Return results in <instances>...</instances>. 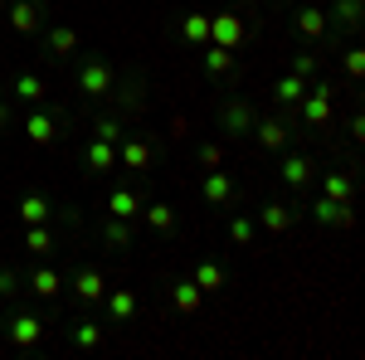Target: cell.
Returning a JSON list of instances; mask_svg holds the SVG:
<instances>
[{
  "instance_id": "35",
  "label": "cell",
  "mask_w": 365,
  "mask_h": 360,
  "mask_svg": "<svg viewBox=\"0 0 365 360\" xmlns=\"http://www.w3.org/2000/svg\"><path fill=\"white\" fill-rule=\"evenodd\" d=\"M122 108L132 112V117L146 112V78H127V83H122Z\"/></svg>"
},
{
  "instance_id": "26",
  "label": "cell",
  "mask_w": 365,
  "mask_h": 360,
  "mask_svg": "<svg viewBox=\"0 0 365 360\" xmlns=\"http://www.w3.org/2000/svg\"><path fill=\"white\" fill-rule=\"evenodd\" d=\"M239 68V58H234V49H220V44H205V73L210 78H229Z\"/></svg>"
},
{
  "instance_id": "40",
  "label": "cell",
  "mask_w": 365,
  "mask_h": 360,
  "mask_svg": "<svg viewBox=\"0 0 365 360\" xmlns=\"http://www.w3.org/2000/svg\"><path fill=\"white\" fill-rule=\"evenodd\" d=\"M20 287H25V282H20V273H15V268H0V297H15Z\"/></svg>"
},
{
  "instance_id": "9",
  "label": "cell",
  "mask_w": 365,
  "mask_h": 360,
  "mask_svg": "<svg viewBox=\"0 0 365 360\" xmlns=\"http://www.w3.org/2000/svg\"><path fill=\"white\" fill-rule=\"evenodd\" d=\"M68 287H73V297H78V302H88V307H98L103 297H108V277H103V268H93V263H83V268L73 273V282H68Z\"/></svg>"
},
{
  "instance_id": "12",
  "label": "cell",
  "mask_w": 365,
  "mask_h": 360,
  "mask_svg": "<svg viewBox=\"0 0 365 360\" xmlns=\"http://www.w3.org/2000/svg\"><path fill=\"white\" fill-rule=\"evenodd\" d=\"M249 137H258V146H263V151H287V141H292V127H287L282 117H258Z\"/></svg>"
},
{
  "instance_id": "17",
  "label": "cell",
  "mask_w": 365,
  "mask_h": 360,
  "mask_svg": "<svg viewBox=\"0 0 365 360\" xmlns=\"http://www.w3.org/2000/svg\"><path fill=\"white\" fill-rule=\"evenodd\" d=\"M200 195L210 200V205H234V180H229V170L220 166V170H205V180H200Z\"/></svg>"
},
{
  "instance_id": "16",
  "label": "cell",
  "mask_w": 365,
  "mask_h": 360,
  "mask_svg": "<svg viewBox=\"0 0 365 360\" xmlns=\"http://www.w3.org/2000/svg\"><path fill=\"white\" fill-rule=\"evenodd\" d=\"M297 15H292V34H302V39H322L327 34V10H317V5H292Z\"/></svg>"
},
{
  "instance_id": "13",
  "label": "cell",
  "mask_w": 365,
  "mask_h": 360,
  "mask_svg": "<svg viewBox=\"0 0 365 360\" xmlns=\"http://www.w3.org/2000/svg\"><path fill=\"white\" fill-rule=\"evenodd\" d=\"M39 34H44V54L49 58H73L78 54V34L68 25H44Z\"/></svg>"
},
{
  "instance_id": "29",
  "label": "cell",
  "mask_w": 365,
  "mask_h": 360,
  "mask_svg": "<svg viewBox=\"0 0 365 360\" xmlns=\"http://www.w3.org/2000/svg\"><path fill=\"white\" fill-rule=\"evenodd\" d=\"M180 39L195 44V49H205V44H210V15H205V10H190V15L180 20Z\"/></svg>"
},
{
  "instance_id": "30",
  "label": "cell",
  "mask_w": 365,
  "mask_h": 360,
  "mask_svg": "<svg viewBox=\"0 0 365 360\" xmlns=\"http://www.w3.org/2000/svg\"><path fill=\"white\" fill-rule=\"evenodd\" d=\"M190 277H195V287H200V292H220V287L229 282V273L220 268V263H215V258H200Z\"/></svg>"
},
{
  "instance_id": "33",
  "label": "cell",
  "mask_w": 365,
  "mask_h": 360,
  "mask_svg": "<svg viewBox=\"0 0 365 360\" xmlns=\"http://www.w3.org/2000/svg\"><path fill=\"white\" fill-rule=\"evenodd\" d=\"M54 229H44V224H25V249L29 253H39V258H44V253H54Z\"/></svg>"
},
{
  "instance_id": "3",
  "label": "cell",
  "mask_w": 365,
  "mask_h": 360,
  "mask_svg": "<svg viewBox=\"0 0 365 360\" xmlns=\"http://www.w3.org/2000/svg\"><path fill=\"white\" fill-rule=\"evenodd\" d=\"M297 220H302V205H282V200H263V205L253 210V224H258L263 234H287Z\"/></svg>"
},
{
  "instance_id": "14",
  "label": "cell",
  "mask_w": 365,
  "mask_h": 360,
  "mask_svg": "<svg viewBox=\"0 0 365 360\" xmlns=\"http://www.w3.org/2000/svg\"><path fill=\"white\" fill-rule=\"evenodd\" d=\"M117 166L122 170H146L151 166V141L146 137H122L117 141Z\"/></svg>"
},
{
  "instance_id": "19",
  "label": "cell",
  "mask_w": 365,
  "mask_h": 360,
  "mask_svg": "<svg viewBox=\"0 0 365 360\" xmlns=\"http://www.w3.org/2000/svg\"><path fill=\"white\" fill-rule=\"evenodd\" d=\"M322 195L336 200V205H351L356 200V175L351 170H322Z\"/></svg>"
},
{
  "instance_id": "32",
  "label": "cell",
  "mask_w": 365,
  "mask_h": 360,
  "mask_svg": "<svg viewBox=\"0 0 365 360\" xmlns=\"http://www.w3.org/2000/svg\"><path fill=\"white\" fill-rule=\"evenodd\" d=\"M229 244H239V249H253V244H258L253 215H234V220H229Z\"/></svg>"
},
{
  "instance_id": "27",
  "label": "cell",
  "mask_w": 365,
  "mask_h": 360,
  "mask_svg": "<svg viewBox=\"0 0 365 360\" xmlns=\"http://www.w3.org/2000/svg\"><path fill=\"white\" fill-rule=\"evenodd\" d=\"M20 220H25V224H44V220H54V205H49V195H39V190L20 195Z\"/></svg>"
},
{
  "instance_id": "2",
  "label": "cell",
  "mask_w": 365,
  "mask_h": 360,
  "mask_svg": "<svg viewBox=\"0 0 365 360\" xmlns=\"http://www.w3.org/2000/svg\"><path fill=\"white\" fill-rule=\"evenodd\" d=\"M331 98H336L331 78H317V83L302 93V103H297V122H302V127H312V132H322V127L331 122Z\"/></svg>"
},
{
  "instance_id": "5",
  "label": "cell",
  "mask_w": 365,
  "mask_h": 360,
  "mask_svg": "<svg viewBox=\"0 0 365 360\" xmlns=\"http://www.w3.org/2000/svg\"><path fill=\"white\" fill-rule=\"evenodd\" d=\"M141 205H146V185H113L103 210L113 220H141Z\"/></svg>"
},
{
  "instance_id": "21",
  "label": "cell",
  "mask_w": 365,
  "mask_h": 360,
  "mask_svg": "<svg viewBox=\"0 0 365 360\" xmlns=\"http://www.w3.org/2000/svg\"><path fill=\"white\" fill-rule=\"evenodd\" d=\"M83 166L98 170V175H103V170H117V146H113V141H103V137H93V141H88V151H83Z\"/></svg>"
},
{
  "instance_id": "23",
  "label": "cell",
  "mask_w": 365,
  "mask_h": 360,
  "mask_svg": "<svg viewBox=\"0 0 365 360\" xmlns=\"http://www.w3.org/2000/svg\"><path fill=\"white\" fill-rule=\"evenodd\" d=\"M361 20H365L361 0H331V10H327V25H341V29H361Z\"/></svg>"
},
{
  "instance_id": "20",
  "label": "cell",
  "mask_w": 365,
  "mask_h": 360,
  "mask_svg": "<svg viewBox=\"0 0 365 360\" xmlns=\"http://www.w3.org/2000/svg\"><path fill=\"white\" fill-rule=\"evenodd\" d=\"M141 220H146V229H156V234H175V205L146 200V205H141Z\"/></svg>"
},
{
  "instance_id": "45",
  "label": "cell",
  "mask_w": 365,
  "mask_h": 360,
  "mask_svg": "<svg viewBox=\"0 0 365 360\" xmlns=\"http://www.w3.org/2000/svg\"><path fill=\"white\" fill-rule=\"evenodd\" d=\"M0 63H5V54H0Z\"/></svg>"
},
{
  "instance_id": "10",
  "label": "cell",
  "mask_w": 365,
  "mask_h": 360,
  "mask_svg": "<svg viewBox=\"0 0 365 360\" xmlns=\"http://www.w3.org/2000/svg\"><path fill=\"white\" fill-rule=\"evenodd\" d=\"M312 156H302V151H282V161H278V180L287 185V190H307L312 185Z\"/></svg>"
},
{
  "instance_id": "25",
  "label": "cell",
  "mask_w": 365,
  "mask_h": 360,
  "mask_svg": "<svg viewBox=\"0 0 365 360\" xmlns=\"http://www.w3.org/2000/svg\"><path fill=\"white\" fill-rule=\"evenodd\" d=\"M25 287L34 297H58V292H63V273H58V268H34V273L25 277Z\"/></svg>"
},
{
  "instance_id": "4",
  "label": "cell",
  "mask_w": 365,
  "mask_h": 360,
  "mask_svg": "<svg viewBox=\"0 0 365 360\" xmlns=\"http://www.w3.org/2000/svg\"><path fill=\"white\" fill-rule=\"evenodd\" d=\"M63 127H68V112L63 108H44V112H29L25 117V137L34 141V146H49Z\"/></svg>"
},
{
  "instance_id": "8",
  "label": "cell",
  "mask_w": 365,
  "mask_h": 360,
  "mask_svg": "<svg viewBox=\"0 0 365 360\" xmlns=\"http://www.w3.org/2000/svg\"><path fill=\"white\" fill-rule=\"evenodd\" d=\"M210 44H220V49H239V44H244V15H234V10L210 15Z\"/></svg>"
},
{
  "instance_id": "22",
  "label": "cell",
  "mask_w": 365,
  "mask_h": 360,
  "mask_svg": "<svg viewBox=\"0 0 365 360\" xmlns=\"http://www.w3.org/2000/svg\"><path fill=\"white\" fill-rule=\"evenodd\" d=\"M200 302H205V292L195 287V277H180V282L170 287V307H175L180 317H190V312H200Z\"/></svg>"
},
{
  "instance_id": "43",
  "label": "cell",
  "mask_w": 365,
  "mask_h": 360,
  "mask_svg": "<svg viewBox=\"0 0 365 360\" xmlns=\"http://www.w3.org/2000/svg\"><path fill=\"white\" fill-rule=\"evenodd\" d=\"M278 5H297V0H278Z\"/></svg>"
},
{
  "instance_id": "38",
  "label": "cell",
  "mask_w": 365,
  "mask_h": 360,
  "mask_svg": "<svg viewBox=\"0 0 365 360\" xmlns=\"http://www.w3.org/2000/svg\"><path fill=\"white\" fill-rule=\"evenodd\" d=\"M195 161H200L205 170H220V166H225V146H220V141H200Z\"/></svg>"
},
{
  "instance_id": "6",
  "label": "cell",
  "mask_w": 365,
  "mask_h": 360,
  "mask_svg": "<svg viewBox=\"0 0 365 360\" xmlns=\"http://www.w3.org/2000/svg\"><path fill=\"white\" fill-rule=\"evenodd\" d=\"M215 122H220V132H229V137H249L253 122H258V112L249 108V98H229Z\"/></svg>"
},
{
  "instance_id": "31",
  "label": "cell",
  "mask_w": 365,
  "mask_h": 360,
  "mask_svg": "<svg viewBox=\"0 0 365 360\" xmlns=\"http://www.w3.org/2000/svg\"><path fill=\"white\" fill-rule=\"evenodd\" d=\"M103 244L117 249V253H127L132 249V220H113V215H108V220H103Z\"/></svg>"
},
{
  "instance_id": "24",
  "label": "cell",
  "mask_w": 365,
  "mask_h": 360,
  "mask_svg": "<svg viewBox=\"0 0 365 360\" xmlns=\"http://www.w3.org/2000/svg\"><path fill=\"white\" fill-rule=\"evenodd\" d=\"M68 341H73L78 351H98V346H103V322H93V317H78V322L68 326Z\"/></svg>"
},
{
  "instance_id": "1",
  "label": "cell",
  "mask_w": 365,
  "mask_h": 360,
  "mask_svg": "<svg viewBox=\"0 0 365 360\" xmlns=\"http://www.w3.org/2000/svg\"><path fill=\"white\" fill-rule=\"evenodd\" d=\"M73 88L83 93L88 103H103V98H113V93H117L113 63H108L103 54H83V58H78V68H73Z\"/></svg>"
},
{
  "instance_id": "34",
  "label": "cell",
  "mask_w": 365,
  "mask_h": 360,
  "mask_svg": "<svg viewBox=\"0 0 365 360\" xmlns=\"http://www.w3.org/2000/svg\"><path fill=\"white\" fill-rule=\"evenodd\" d=\"M10 93H15L20 103H44V78H39V73H20Z\"/></svg>"
},
{
  "instance_id": "41",
  "label": "cell",
  "mask_w": 365,
  "mask_h": 360,
  "mask_svg": "<svg viewBox=\"0 0 365 360\" xmlns=\"http://www.w3.org/2000/svg\"><path fill=\"white\" fill-rule=\"evenodd\" d=\"M351 137H356V141H365V117H361V112L351 117Z\"/></svg>"
},
{
  "instance_id": "42",
  "label": "cell",
  "mask_w": 365,
  "mask_h": 360,
  "mask_svg": "<svg viewBox=\"0 0 365 360\" xmlns=\"http://www.w3.org/2000/svg\"><path fill=\"white\" fill-rule=\"evenodd\" d=\"M5 127H10V103L0 98V132H5Z\"/></svg>"
},
{
  "instance_id": "7",
  "label": "cell",
  "mask_w": 365,
  "mask_h": 360,
  "mask_svg": "<svg viewBox=\"0 0 365 360\" xmlns=\"http://www.w3.org/2000/svg\"><path fill=\"white\" fill-rule=\"evenodd\" d=\"M5 10H10L5 20H10L15 34H39L44 29V0H10Z\"/></svg>"
},
{
  "instance_id": "37",
  "label": "cell",
  "mask_w": 365,
  "mask_h": 360,
  "mask_svg": "<svg viewBox=\"0 0 365 360\" xmlns=\"http://www.w3.org/2000/svg\"><path fill=\"white\" fill-rule=\"evenodd\" d=\"M287 73H297V78H317V73H322V58L317 54H292V63H287Z\"/></svg>"
},
{
  "instance_id": "39",
  "label": "cell",
  "mask_w": 365,
  "mask_h": 360,
  "mask_svg": "<svg viewBox=\"0 0 365 360\" xmlns=\"http://www.w3.org/2000/svg\"><path fill=\"white\" fill-rule=\"evenodd\" d=\"M341 68H346L351 78H361V73H365V49H356V44H351V49L341 54Z\"/></svg>"
},
{
  "instance_id": "18",
  "label": "cell",
  "mask_w": 365,
  "mask_h": 360,
  "mask_svg": "<svg viewBox=\"0 0 365 360\" xmlns=\"http://www.w3.org/2000/svg\"><path fill=\"white\" fill-rule=\"evenodd\" d=\"M103 307H108V322L122 326V322H132V317H137V292H132V287H108Z\"/></svg>"
},
{
  "instance_id": "15",
  "label": "cell",
  "mask_w": 365,
  "mask_h": 360,
  "mask_svg": "<svg viewBox=\"0 0 365 360\" xmlns=\"http://www.w3.org/2000/svg\"><path fill=\"white\" fill-rule=\"evenodd\" d=\"M307 215L317 224H327V229H331V224H336V229H351V224H356V210H351V205H336V200H327V195L312 205Z\"/></svg>"
},
{
  "instance_id": "36",
  "label": "cell",
  "mask_w": 365,
  "mask_h": 360,
  "mask_svg": "<svg viewBox=\"0 0 365 360\" xmlns=\"http://www.w3.org/2000/svg\"><path fill=\"white\" fill-rule=\"evenodd\" d=\"M93 137H103V141H122L127 137V127H122V117H98V122H93Z\"/></svg>"
},
{
  "instance_id": "11",
  "label": "cell",
  "mask_w": 365,
  "mask_h": 360,
  "mask_svg": "<svg viewBox=\"0 0 365 360\" xmlns=\"http://www.w3.org/2000/svg\"><path fill=\"white\" fill-rule=\"evenodd\" d=\"M5 336H10V346H20V351H34V346L44 341V322H39L34 312H20V317H10Z\"/></svg>"
},
{
  "instance_id": "28",
  "label": "cell",
  "mask_w": 365,
  "mask_h": 360,
  "mask_svg": "<svg viewBox=\"0 0 365 360\" xmlns=\"http://www.w3.org/2000/svg\"><path fill=\"white\" fill-rule=\"evenodd\" d=\"M302 93H307V78L282 73L278 83H273V103H278V108H297V103H302Z\"/></svg>"
},
{
  "instance_id": "44",
  "label": "cell",
  "mask_w": 365,
  "mask_h": 360,
  "mask_svg": "<svg viewBox=\"0 0 365 360\" xmlns=\"http://www.w3.org/2000/svg\"><path fill=\"white\" fill-rule=\"evenodd\" d=\"M5 5H10V0H0V10H5Z\"/></svg>"
}]
</instances>
